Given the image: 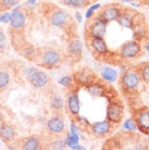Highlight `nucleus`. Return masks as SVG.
Here are the masks:
<instances>
[{
  "mask_svg": "<svg viewBox=\"0 0 149 150\" xmlns=\"http://www.w3.org/2000/svg\"><path fill=\"white\" fill-rule=\"evenodd\" d=\"M119 85L124 97L130 102H133L140 97L142 86L144 84H143L136 68L132 67L130 69H126L121 74L119 79Z\"/></svg>",
  "mask_w": 149,
  "mask_h": 150,
  "instance_id": "nucleus-1",
  "label": "nucleus"
},
{
  "mask_svg": "<svg viewBox=\"0 0 149 150\" xmlns=\"http://www.w3.org/2000/svg\"><path fill=\"white\" fill-rule=\"evenodd\" d=\"M116 22L119 23L121 26L134 30L138 26L147 23V21H146L144 14L140 13L139 11L135 10L133 8L124 7L121 14H120L119 19L116 20Z\"/></svg>",
  "mask_w": 149,
  "mask_h": 150,
  "instance_id": "nucleus-2",
  "label": "nucleus"
},
{
  "mask_svg": "<svg viewBox=\"0 0 149 150\" xmlns=\"http://www.w3.org/2000/svg\"><path fill=\"white\" fill-rule=\"evenodd\" d=\"M86 41L88 44V48L90 49V51L96 59L110 63V60H112V57L116 54V52H111L109 50L104 37L88 38V39H86Z\"/></svg>",
  "mask_w": 149,
  "mask_h": 150,
  "instance_id": "nucleus-3",
  "label": "nucleus"
},
{
  "mask_svg": "<svg viewBox=\"0 0 149 150\" xmlns=\"http://www.w3.org/2000/svg\"><path fill=\"white\" fill-rule=\"evenodd\" d=\"M38 59L41 67H45L47 69H56L62 64L61 53L58 50L52 48H46L39 51Z\"/></svg>",
  "mask_w": 149,
  "mask_h": 150,
  "instance_id": "nucleus-4",
  "label": "nucleus"
},
{
  "mask_svg": "<svg viewBox=\"0 0 149 150\" xmlns=\"http://www.w3.org/2000/svg\"><path fill=\"white\" fill-rule=\"evenodd\" d=\"M132 120L136 124L137 129L149 136V108L147 105H139L132 109Z\"/></svg>",
  "mask_w": 149,
  "mask_h": 150,
  "instance_id": "nucleus-5",
  "label": "nucleus"
},
{
  "mask_svg": "<svg viewBox=\"0 0 149 150\" xmlns=\"http://www.w3.org/2000/svg\"><path fill=\"white\" fill-rule=\"evenodd\" d=\"M124 117V105L123 101L118 96L109 100L107 107V120L111 123L119 125Z\"/></svg>",
  "mask_w": 149,
  "mask_h": 150,
  "instance_id": "nucleus-6",
  "label": "nucleus"
},
{
  "mask_svg": "<svg viewBox=\"0 0 149 150\" xmlns=\"http://www.w3.org/2000/svg\"><path fill=\"white\" fill-rule=\"evenodd\" d=\"M118 53L123 61L138 59L143 54L142 42L135 40V39L126 41L120 47V49L118 50Z\"/></svg>",
  "mask_w": 149,
  "mask_h": 150,
  "instance_id": "nucleus-7",
  "label": "nucleus"
},
{
  "mask_svg": "<svg viewBox=\"0 0 149 150\" xmlns=\"http://www.w3.org/2000/svg\"><path fill=\"white\" fill-rule=\"evenodd\" d=\"M87 91L89 93L92 97H106L108 98L109 100L113 97H116L118 94L114 90V88H112L110 85H108L107 83H104L100 79H97L94 83H92L90 85L86 87Z\"/></svg>",
  "mask_w": 149,
  "mask_h": 150,
  "instance_id": "nucleus-8",
  "label": "nucleus"
},
{
  "mask_svg": "<svg viewBox=\"0 0 149 150\" xmlns=\"http://www.w3.org/2000/svg\"><path fill=\"white\" fill-rule=\"evenodd\" d=\"M47 18H48L49 23L51 24L52 26L64 28V30L69 28L73 24L70 15L67 14L64 10H62V9H60L58 7H52V9L49 11Z\"/></svg>",
  "mask_w": 149,
  "mask_h": 150,
  "instance_id": "nucleus-9",
  "label": "nucleus"
},
{
  "mask_svg": "<svg viewBox=\"0 0 149 150\" xmlns=\"http://www.w3.org/2000/svg\"><path fill=\"white\" fill-rule=\"evenodd\" d=\"M108 23L104 22L98 16L88 19L85 26V39L93 37H104Z\"/></svg>",
  "mask_w": 149,
  "mask_h": 150,
  "instance_id": "nucleus-10",
  "label": "nucleus"
},
{
  "mask_svg": "<svg viewBox=\"0 0 149 150\" xmlns=\"http://www.w3.org/2000/svg\"><path fill=\"white\" fill-rule=\"evenodd\" d=\"M123 6L121 4H109L102 7L98 12L97 16L106 23H110L119 19L121 12L123 10Z\"/></svg>",
  "mask_w": 149,
  "mask_h": 150,
  "instance_id": "nucleus-11",
  "label": "nucleus"
},
{
  "mask_svg": "<svg viewBox=\"0 0 149 150\" xmlns=\"http://www.w3.org/2000/svg\"><path fill=\"white\" fill-rule=\"evenodd\" d=\"M116 126V124L109 122L106 119L104 121H100V122L89 123L87 129L89 131L92 135L96 136V137H107V136H109L110 134L113 133Z\"/></svg>",
  "mask_w": 149,
  "mask_h": 150,
  "instance_id": "nucleus-12",
  "label": "nucleus"
},
{
  "mask_svg": "<svg viewBox=\"0 0 149 150\" xmlns=\"http://www.w3.org/2000/svg\"><path fill=\"white\" fill-rule=\"evenodd\" d=\"M72 77L78 87H87L92 83L98 79L96 73L89 68H82L81 70L74 72Z\"/></svg>",
  "mask_w": 149,
  "mask_h": 150,
  "instance_id": "nucleus-13",
  "label": "nucleus"
},
{
  "mask_svg": "<svg viewBox=\"0 0 149 150\" xmlns=\"http://www.w3.org/2000/svg\"><path fill=\"white\" fill-rule=\"evenodd\" d=\"M25 73L28 82L34 88H44L45 86H47V84L49 82V77L45 72L33 68H27Z\"/></svg>",
  "mask_w": 149,
  "mask_h": 150,
  "instance_id": "nucleus-14",
  "label": "nucleus"
},
{
  "mask_svg": "<svg viewBox=\"0 0 149 150\" xmlns=\"http://www.w3.org/2000/svg\"><path fill=\"white\" fill-rule=\"evenodd\" d=\"M67 52L74 62L81 61L83 56V45L78 38H71L67 42Z\"/></svg>",
  "mask_w": 149,
  "mask_h": 150,
  "instance_id": "nucleus-15",
  "label": "nucleus"
},
{
  "mask_svg": "<svg viewBox=\"0 0 149 150\" xmlns=\"http://www.w3.org/2000/svg\"><path fill=\"white\" fill-rule=\"evenodd\" d=\"M47 129L53 135H60L65 131V123L62 117L52 116L47 122Z\"/></svg>",
  "mask_w": 149,
  "mask_h": 150,
  "instance_id": "nucleus-16",
  "label": "nucleus"
},
{
  "mask_svg": "<svg viewBox=\"0 0 149 150\" xmlns=\"http://www.w3.org/2000/svg\"><path fill=\"white\" fill-rule=\"evenodd\" d=\"M67 111L70 113V115L75 119L76 116H78L79 114V98H78V95L76 91H73L69 97H67Z\"/></svg>",
  "mask_w": 149,
  "mask_h": 150,
  "instance_id": "nucleus-17",
  "label": "nucleus"
},
{
  "mask_svg": "<svg viewBox=\"0 0 149 150\" xmlns=\"http://www.w3.org/2000/svg\"><path fill=\"white\" fill-rule=\"evenodd\" d=\"M15 129L10 124L6 122L0 123V138L6 144H9L15 139Z\"/></svg>",
  "mask_w": 149,
  "mask_h": 150,
  "instance_id": "nucleus-18",
  "label": "nucleus"
},
{
  "mask_svg": "<svg viewBox=\"0 0 149 150\" xmlns=\"http://www.w3.org/2000/svg\"><path fill=\"white\" fill-rule=\"evenodd\" d=\"M26 22V16L21 10H15L10 16V26L12 30H19L24 27Z\"/></svg>",
  "mask_w": 149,
  "mask_h": 150,
  "instance_id": "nucleus-19",
  "label": "nucleus"
},
{
  "mask_svg": "<svg viewBox=\"0 0 149 150\" xmlns=\"http://www.w3.org/2000/svg\"><path fill=\"white\" fill-rule=\"evenodd\" d=\"M40 147H41L40 138L36 135L26 137L23 140L22 145H21V148L24 150H38L40 149Z\"/></svg>",
  "mask_w": 149,
  "mask_h": 150,
  "instance_id": "nucleus-20",
  "label": "nucleus"
},
{
  "mask_svg": "<svg viewBox=\"0 0 149 150\" xmlns=\"http://www.w3.org/2000/svg\"><path fill=\"white\" fill-rule=\"evenodd\" d=\"M135 68L140 76L143 84L149 86V61L148 62H140L139 64L135 65Z\"/></svg>",
  "mask_w": 149,
  "mask_h": 150,
  "instance_id": "nucleus-21",
  "label": "nucleus"
},
{
  "mask_svg": "<svg viewBox=\"0 0 149 150\" xmlns=\"http://www.w3.org/2000/svg\"><path fill=\"white\" fill-rule=\"evenodd\" d=\"M50 105H51V109L53 111H57L59 112L64 108V101L63 99L58 96V95H55L53 97L51 98V101H50Z\"/></svg>",
  "mask_w": 149,
  "mask_h": 150,
  "instance_id": "nucleus-22",
  "label": "nucleus"
},
{
  "mask_svg": "<svg viewBox=\"0 0 149 150\" xmlns=\"http://www.w3.org/2000/svg\"><path fill=\"white\" fill-rule=\"evenodd\" d=\"M116 72L111 68H104L101 72V77L108 82H114L116 79Z\"/></svg>",
  "mask_w": 149,
  "mask_h": 150,
  "instance_id": "nucleus-23",
  "label": "nucleus"
},
{
  "mask_svg": "<svg viewBox=\"0 0 149 150\" xmlns=\"http://www.w3.org/2000/svg\"><path fill=\"white\" fill-rule=\"evenodd\" d=\"M10 74L4 70H0V89H4L10 83Z\"/></svg>",
  "mask_w": 149,
  "mask_h": 150,
  "instance_id": "nucleus-24",
  "label": "nucleus"
},
{
  "mask_svg": "<svg viewBox=\"0 0 149 150\" xmlns=\"http://www.w3.org/2000/svg\"><path fill=\"white\" fill-rule=\"evenodd\" d=\"M20 1L21 0H0V4H1L2 10H7L12 7H15Z\"/></svg>",
  "mask_w": 149,
  "mask_h": 150,
  "instance_id": "nucleus-25",
  "label": "nucleus"
},
{
  "mask_svg": "<svg viewBox=\"0 0 149 150\" xmlns=\"http://www.w3.org/2000/svg\"><path fill=\"white\" fill-rule=\"evenodd\" d=\"M72 83H74L72 76H63V77L59 81L60 85H62V86H64V87H70L72 85Z\"/></svg>",
  "mask_w": 149,
  "mask_h": 150,
  "instance_id": "nucleus-26",
  "label": "nucleus"
},
{
  "mask_svg": "<svg viewBox=\"0 0 149 150\" xmlns=\"http://www.w3.org/2000/svg\"><path fill=\"white\" fill-rule=\"evenodd\" d=\"M49 146H50L51 149H64L65 143H64L63 140H61V139H57L55 142H52Z\"/></svg>",
  "mask_w": 149,
  "mask_h": 150,
  "instance_id": "nucleus-27",
  "label": "nucleus"
},
{
  "mask_svg": "<svg viewBox=\"0 0 149 150\" xmlns=\"http://www.w3.org/2000/svg\"><path fill=\"white\" fill-rule=\"evenodd\" d=\"M90 4H92V1H90V0H75V7L74 8L83 9V8L88 7Z\"/></svg>",
  "mask_w": 149,
  "mask_h": 150,
  "instance_id": "nucleus-28",
  "label": "nucleus"
},
{
  "mask_svg": "<svg viewBox=\"0 0 149 150\" xmlns=\"http://www.w3.org/2000/svg\"><path fill=\"white\" fill-rule=\"evenodd\" d=\"M123 127L125 128V129H127V131H134V129H137V127H136V124H135V122L132 119L131 120H127L125 123H124Z\"/></svg>",
  "mask_w": 149,
  "mask_h": 150,
  "instance_id": "nucleus-29",
  "label": "nucleus"
},
{
  "mask_svg": "<svg viewBox=\"0 0 149 150\" xmlns=\"http://www.w3.org/2000/svg\"><path fill=\"white\" fill-rule=\"evenodd\" d=\"M78 142V138L77 136H72L70 135L69 136V138H67V145H70V147H73L75 144Z\"/></svg>",
  "mask_w": 149,
  "mask_h": 150,
  "instance_id": "nucleus-30",
  "label": "nucleus"
},
{
  "mask_svg": "<svg viewBox=\"0 0 149 150\" xmlns=\"http://www.w3.org/2000/svg\"><path fill=\"white\" fill-rule=\"evenodd\" d=\"M62 2L65 6H67V7H72V8L75 7V0H62Z\"/></svg>",
  "mask_w": 149,
  "mask_h": 150,
  "instance_id": "nucleus-31",
  "label": "nucleus"
},
{
  "mask_svg": "<svg viewBox=\"0 0 149 150\" xmlns=\"http://www.w3.org/2000/svg\"><path fill=\"white\" fill-rule=\"evenodd\" d=\"M10 16H11V15L6 13L4 15L0 16V21H1V22H9V21H10Z\"/></svg>",
  "mask_w": 149,
  "mask_h": 150,
  "instance_id": "nucleus-32",
  "label": "nucleus"
},
{
  "mask_svg": "<svg viewBox=\"0 0 149 150\" xmlns=\"http://www.w3.org/2000/svg\"><path fill=\"white\" fill-rule=\"evenodd\" d=\"M96 8H99V6H97V7H93V8H90L89 10L87 11V13H86V18H87V19H90V18H92V15H93L94 10H95Z\"/></svg>",
  "mask_w": 149,
  "mask_h": 150,
  "instance_id": "nucleus-33",
  "label": "nucleus"
},
{
  "mask_svg": "<svg viewBox=\"0 0 149 150\" xmlns=\"http://www.w3.org/2000/svg\"><path fill=\"white\" fill-rule=\"evenodd\" d=\"M138 1L143 6H149V0H138Z\"/></svg>",
  "mask_w": 149,
  "mask_h": 150,
  "instance_id": "nucleus-34",
  "label": "nucleus"
},
{
  "mask_svg": "<svg viewBox=\"0 0 149 150\" xmlns=\"http://www.w3.org/2000/svg\"><path fill=\"white\" fill-rule=\"evenodd\" d=\"M121 2H124V4H128V2H134L135 0H120Z\"/></svg>",
  "mask_w": 149,
  "mask_h": 150,
  "instance_id": "nucleus-35",
  "label": "nucleus"
},
{
  "mask_svg": "<svg viewBox=\"0 0 149 150\" xmlns=\"http://www.w3.org/2000/svg\"><path fill=\"white\" fill-rule=\"evenodd\" d=\"M146 49L149 51V41H147V45H146Z\"/></svg>",
  "mask_w": 149,
  "mask_h": 150,
  "instance_id": "nucleus-36",
  "label": "nucleus"
},
{
  "mask_svg": "<svg viewBox=\"0 0 149 150\" xmlns=\"http://www.w3.org/2000/svg\"><path fill=\"white\" fill-rule=\"evenodd\" d=\"M2 11V8H1V4H0V12Z\"/></svg>",
  "mask_w": 149,
  "mask_h": 150,
  "instance_id": "nucleus-37",
  "label": "nucleus"
},
{
  "mask_svg": "<svg viewBox=\"0 0 149 150\" xmlns=\"http://www.w3.org/2000/svg\"><path fill=\"white\" fill-rule=\"evenodd\" d=\"M90 1H92V2H94V1H97V0H90Z\"/></svg>",
  "mask_w": 149,
  "mask_h": 150,
  "instance_id": "nucleus-38",
  "label": "nucleus"
}]
</instances>
